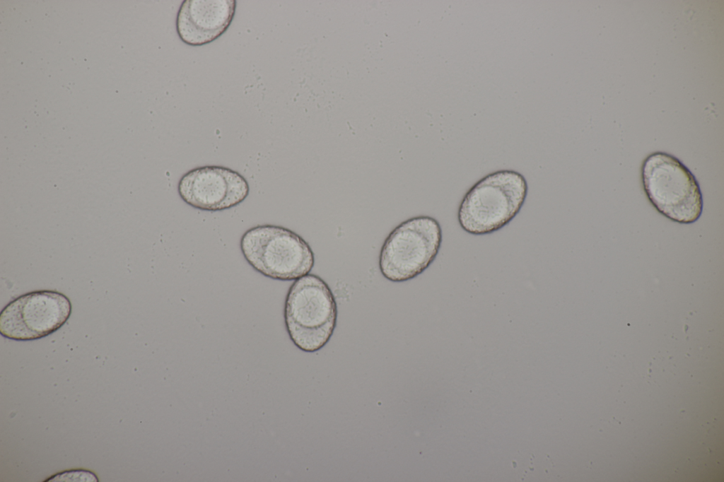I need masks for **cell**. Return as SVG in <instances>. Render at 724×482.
<instances>
[{"mask_svg": "<svg viewBox=\"0 0 724 482\" xmlns=\"http://www.w3.org/2000/svg\"><path fill=\"white\" fill-rule=\"evenodd\" d=\"M641 176L649 201L661 214L685 224L700 218L703 198L699 184L679 159L666 153H653L644 160Z\"/></svg>", "mask_w": 724, "mask_h": 482, "instance_id": "3", "label": "cell"}, {"mask_svg": "<svg viewBox=\"0 0 724 482\" xmlns=\"http://www.w3.org/2000/svg\"><path fill=\"white\" fill-rule=\"evenodd\" d=\"M178 193L189 206L203 211L230 208L249 194L246 179L228 167L206 165L185 173L178 182Z\"/></svg>", "mask_w": 724, "mask_h": 482, "instance_id": "7", "label": "cell"}, {"mask_svg": "<svg viewBox=\"0 0 724 482\" xmlns=\"http://www.w3.org/2000/svg\"><path fill=\"white\" fill-rule=\"evenodd\" d=\"M524 176L514 170L490 173L466 193L457 213L461 228L472 235H486L502 228L521 209L527 194Z\"/></svg>", "mask_w": 724, "mask_h": 482, "instance_id": "1", "label": "cell"}, {"mask_svg": "<svg viewBox=\"0 0 724 482\" xmlns=\"http://www.w3.org/2000/svg\"><path fill=\"white\" fill-rule=\"evenodd\" d=\"M46 481H98L97 476L86 470H70L60 472Z\"/></svg>", "mask_w": 724, "mask_h": 482, "instance_id": "9", "label": "cell"}, {"mask_svg": "<svg viewBox=\"0 0 724 482\" xmlns=\"http://www.w3.org/2000/svg\"><path fill=\"white\" fill-rule=\"evenodd\" d=\"M337 317L334 297L318 276L307 274L291 286L284 319L288 335L298 348L309 353L321 349L333 334Z\"/></svg>", "mask_w": 724, "mask_h": 482, "instance_id": "2", "label": "cell"}, {"mask_svg": "<svg viewBox=\"0 0 724 482\" xmlns=\"http://www.w3.org/2000/svg\"><path fill=\"white\" fill-rule=\"evenodd\" d=\"M235 7V0L182 1L176 20L180 38L192 46H200L215 40L231 23Z\"/></svg>", "mask_w": 724, "mask_h": 482, "instance_id": "8", "label": "cell"}, {"mask_svg": "<svg viewBox=\"0 0 724 482\" xmlns=\"http://www.w3.org/2000/svg\"><path fill=\"white\" fill-rule=\"evenodd\" d=\"M71 303L54 290H37L10 302L0 314V332L17 341L38 339L59 329L69 318Z\"/></svg>", "mask_w": 724, "mask_h": 482, "instance_id": "6", "label": "cell"}, {"mask_svg": "<svg viewBox=\"0 0 724 482\" xmlns=\"http://www.w3.org/2000/svg\"><path fill=\"white\" fill-rule=\"evenodd\" d=\"M441 242L442 230L435 218L420 216L402 222L382 247L379 267L383 276L392 282L417 276L433 261Z\"/></svg>", "mask_w": 724, "mask_h": 482, "instance_id": "5", "label": "cell"}, {"mask_svg": "<svg viewBox=\"0 0 724 482\" xmlns=\"http://www.w3.org/2000/svg\"><path fill=\"white\" fill-rule=\"evenodd\" d=\"M240 249L254 269L275 280H296L307 275L315 263L308 242L292 230L278 225L250 228L240 239Z\"/></svg>", "mask_w": 724, "mask_h": 482, "instance_id": "4", "label": "cell"}]
</instances>
